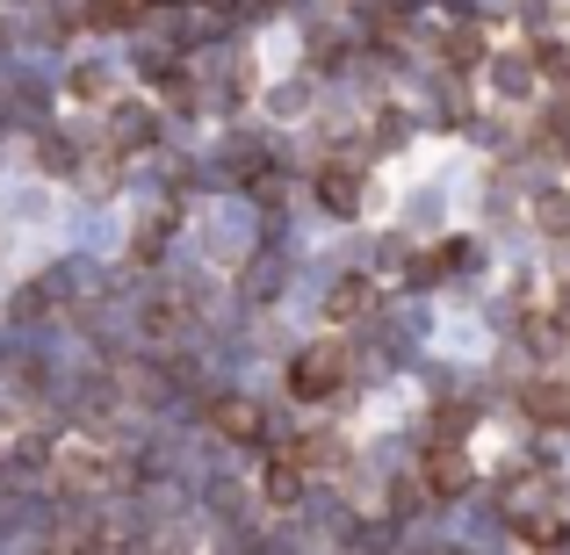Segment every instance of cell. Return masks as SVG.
<instances>
[{
  "label": "cell",
  "instance_id": "1",
  "mask_svg": "<svg viewBox=\"0 0 570 555\" xmlns=\"http://www.w3.org/2000/svg\"><path fill=\"white\" fill-rule=\"evenodd\" d=\"M289 383H296V397H325V389L340 383V354L325 347V354H311V361H296Z\"/></svg>",
  "mask_w": 570,
  "mask_h": 555
},
{
  "label": "cell",
  "instance_id": "2",
  "mask_svg": "<svg viewBox=\"0 0 570 555\" xmlns=\"http://www.w3.org/2000/svg\"><path fill=\"white\" fill-rule=\"evenodd\" d=\"M217 426L232 433V440H253V433H261V412H253V404H224V412H217Z\"/></svg>",
  "mask_w": 570,
  "mask_h": 555
},
{
  "label": "cell",
  "instance_id": "3",
  "mask_svg": "<svg viewBox=\"0 0 570 555\" xmlns=\"http://www.w3.org/2000/svg\"><path fill=\"white\" fill-rule=\"evenodd\" d=\"M354 195H362V188H354L347 174H325V202H333V209H354Z\"/></svg>",
  "mask_w": 570,
  "mask_h": 555
},
{
  "label": "cell",
  "instance_id": "4",
  "mask_svg": "<svg viewBox=\"0 0 570 555\" xmlns=\"http://www.w3.org/2000/svg\"><path fill=\"white\" fill-rule=\"evenodd\" d=\"M433 484H441V490H455V484H462V462L448 455V447H441V462H433Z\"/></svg>",
  "mask_w": 570,
  "mask_h": 555
},
{
  "label": "cell",
  "instance_id": "5",
  "mask_svg": "<svg viewBox=\"0 0 570 555\" xmlns=\"http://www.w3.org/2000/svg\"><path fill=\"white\" fill-rule=\"evenodd\" d=\"M362 304H368V289L354 281V289H340V296H333V318H347V310H362Z\"/></svg>",
  "mask_w": 570,
  "mask_h": 555
}]
</instances>
